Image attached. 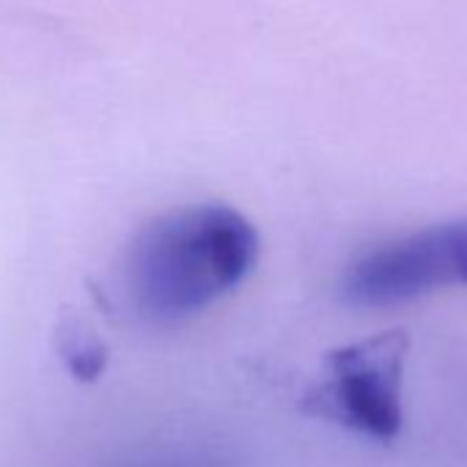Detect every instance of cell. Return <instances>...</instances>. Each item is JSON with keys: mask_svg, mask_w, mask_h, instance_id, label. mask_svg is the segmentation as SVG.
Returning a JSON list of instances; mask_svg holds the SVG:
<instances>
[{"mask_svg": "<svg viewBox=\"0 0 467 467\" xmlns=\"http://www.w3.org/2000/svg\"><path fill=\"white\" fill-rule=\"evenodd\" d=\"M259 248V231L240 209H168L135 234L127 251V297L151 325L184 322L237 289L254 273Z\"/></svg>", "mask_w": 467, "mask_h": 467, "instance_id": "obj_1", "label": "cell"}, {"mask_svg": "<svg viewBox=\"0 0 467 467\" xmlns=\"http://www.w3.org/2000/svg\"><path fill=\"white\" fill-rule=\"evenodd\" d=\"M412 338L382 330L327 352L300 412L377 442H393L404 426V368Z\"/></svg>", "mask_w": 467, "mask_h": 467, "instance_id": "obj_2", "label": "cell"}, {"mask_svg": "<svg viewBox=\"0 0 467 467\" xmlns=\"http://www.w3.org/2000/svg\"><path fill=\"white\" fill-rule=\"evenodd\" d=\"M467 286V217L429 225L360 254L341 295L355 308H393Z\"/></svg>", "mask_w": 467, "mask_h": 467, "instance_id": "obj_3", "label": "cell"}, {"mask_svg": "<svg viewBox=\"0 0 467 467\" xmlns=\"http://www.w3.org/2000/svg\"><path fill=\"white\" fill-rule=\"evenodd\" d=\"M61 355L67 360V368L88 382V379H97L105 368V360H108V349L105 344L94 336V330H88L83 322H69L67 330H61Z\"/></svg>", "mask_w": 467, "mask_h": 467, "instance_id": "obj_4", "label": "cell"}]
</instances>
